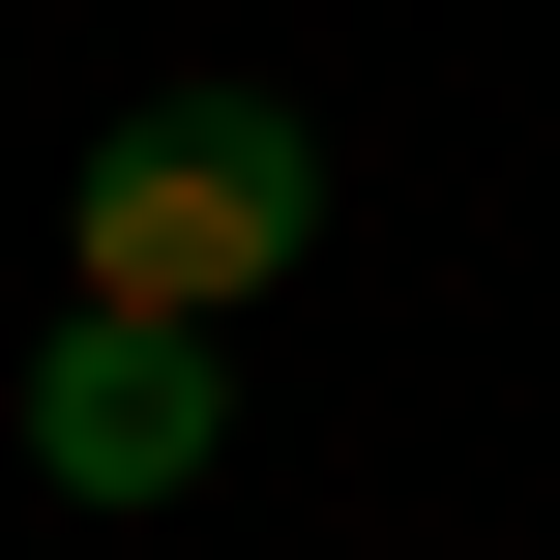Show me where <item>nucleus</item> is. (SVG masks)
I'll use <instances>...</instances> for the list:
<instances>
[{
	"label": "nucleus",
	"instance_id": "nucleus-1",
	"mask_svg": "<svg viewBox=\"0 0 560 560\" xmlns=\"http://www.w3.org/2000/svg\"><path fill=\"white\" fill-rule=\"evenodd\" d=\"M59 266H89V295H148V325L295 295V266H325V118H295V89H148V118H89Z\"/></svg>",
	"mask_w": 560,
	"mask_h": 560
},
{
	"label": "nucleus",
	"instance_id": "nucleus-2",
	"mask_svg": "<svg viewBox=\"0 0 560 560\" xmlns=\"http://www.w3.org/2000/svg\"><path fill=\"white\" fill-rule=\"evenodd\" d=\"M207 443H236V325L59 295V354H30V472H59V502H207Z\"/></svg>",
	"mask_w": 560,
	"mask_h": 560
}]
</instances>
